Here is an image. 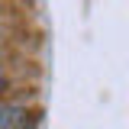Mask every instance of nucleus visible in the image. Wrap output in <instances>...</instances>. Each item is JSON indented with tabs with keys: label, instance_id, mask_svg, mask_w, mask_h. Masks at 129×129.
I'll return each mask as SVG.
<instances>
[{
	"label": "nucleus",
	"instance_id": "obj_1",
	"mask_svg": "<svg viewBox=\"0 0 129 129\" xmlns=\"http://www.w3.org/2000/svg\"><path fill=\"white\" fill-rule=\"evenodd\" d=\"M36 123L26 107H0V129H29Z\"/></svg>",
	"mask_w": 129,
	"mask_h": 129
}]
</instances>
